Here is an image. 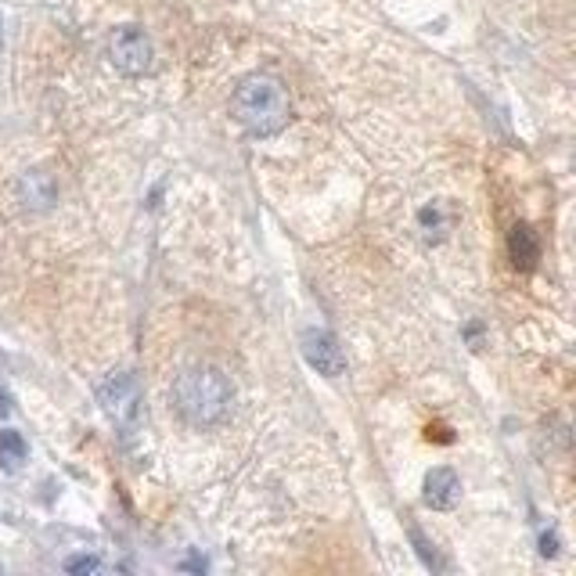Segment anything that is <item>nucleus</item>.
Instances as JSON below:
<instances>
[{
    "mask_svg": "<svg viewBox=\"0 0 576 576\" xmlns=\"http://www.w3.org/2000/svg\"><path fill=\"white\" fill-rule=\"evenodd\" d=\"M461 501V479L454 476V468H432L425 476V504L436 512H450Z\"/></svg>",
    "mask_w": 576,
    "mask_h": 576,
    "instance_id": "obj_6",
    "label": "nucleus"
},
{
    "mask_svg": "<svg viewBox=\"0 0 576 576\" xmlns=\"http://www.w3.org/2000/svg\"><path fill=\"white\" fill-rule=\"evenodd\" d=\"M411 540H414V544H418V555H422V562H425V566H440V562H436V551H432V544H429V540H425L422 537V533H418V530H411Z\"/></svg>",
    "mask_w": 576,
    "mask_h": 576,
    "instance_id": "obj_12",
    "label": "nucleus"
},
{
    "mask_svg": "<svg viewBox=\"0 0 576 576\" xmlns=\"http://www.w3.org/2000/svg\"><path fill=\"white\" fill-rule=\"evenodd\" d=\"M180 569H188V573H206V558L191 555V558H184V562H180Z\"/></svg>",
    "mask_w": 576,
    "mask_h": 576,
    "instance_id": "obj_13",
    "label": "nucleus"
},
{
    "mask_svg": "<svg viewBox=\"0 0 576 576\" xmlns=\"http://www.w3.org/2000/svg\"><path fill=\"white\" fill-rule=\"evenodd\" d=\"M508 256H512V263H515V267H522V270L537 267L540 242H537V234H533L526 224H515L512 234H508Z\"/></svg>",
    "mask_w": 576,
    "mask_h": 576,
    "instance_id": "obj_8",
    "label": "nucleus"
},
{
    "mask_svg": "<svg viewBox=\"0 0 576 576\" xmlns=\"http://www.w3.org/2000/svg\"><path fill=\"white\" fill-rule=\"evenodd\" d=\"M234 404L231 378L213 364H195V368L180 371L173 382V407L188 425L195 429H213L227 418Z\"/></svg>",
    "mask_w": 576,
    "mask_h": 576,
    "instance_id": "obj_1",
    "label": "nucleus"
},
{
    "mask_svg": "<svg viewBox=\"0 0 576 576\" xmlns=\"http://www.w3.org/2000/svg\"><path fill=\"white\" fill-rule=\"evenodd\" d=\"M0 414H8V396L0 393Z\"/></svg>",
    "mask_w": 576,
    "mask_h": 576,
    "instance_id": "obj_15",
    "label": "nucleus"
},
{
    "mask_svg": "<svg viewBox=\"0 0 576 576\" xmlns=\"http://www.w3.org/2000/svg\"><path fill=\"white\" fill-rule=\"evenodd\" d=\"M58 188H54V177L44 170H29L26 177L18 180V202L26 209H51Z\"/></svg>",
    "mask_w": 576,
    "mask_h": 576,
    "instance_id": "obj_7",
    "label": "nucleus"
},
{
    "mask_svg": "<svg viewBox=\"0 0 576 576\" xmlns=\"http://www.w3.org/2000/svg\"><path fill=\"white\" fill-rule=\"evenodd\" d=\"M555 551H558L555 533H544V537H540V555H555Z\"/></svg>",
    "mask_w": 576,
    "mask_h": 576,
    "instance_id": "obj_14",
    "label": "nucleus"
},
{
    "mask_svg": "<svg viewBox=\"0 0 576 576\" xmlns=\"http://www.w3.org/2000/svg\"><path fill=\"white\" fill-rule=\"evenodd\" d=\"M303 357L324 378H339L346 371V353H342L339 339L332 332H324V328L303 332Z\"/></svg>",
    "mask_w": 576,
    "mask_h": 576,
    "instance_id": "obj_5",
    "label": "nucleus"
},
{
    "mask_svg": "<svg viewBox=\"0 0 576 576\" xmlns=\"http://www.w3.org/2000/svg\"><path fill=\"white\" fill-rule=\"evenodd\" d=\"M62 569H65V573H72V576L98 573V569H101V558H98V555H72V558H65V562H62Z\"/></svg>",
    "mask_w": 576,
    "mask_h": 576,
    "instance_id": "obj_11",
    "label": "nucleus"
},
{
    "mask_svg": "<svg viewBox=\"0 0 576 576\" xmlns=\"http://www.w3.org/2000/svg\"><path fill=\"white\" fill-rule=\"evenodd\" d=\"M98 404L112 422L130 429V425L137 422V414H141V389H137V378L126 375V371L108 375L98 386Z\"/></svg>",
    "mask_w": 576,
    "mask_h": 576,
    "instance_id": "obj_4",
    "label": "nucleus"
},
{
    "mask_svg": "<svg viewBox=\"0 0 576 576\" xmlns=\"http://www.w3.org/2000/svg\"><path fill=\"white\" fill-rule=\"evenodd\" d=\"M231 112L252 137H274L281 134L288 126V119H292V101H288V90L278 76L252 72V76H245V80L234 87Z\"/></svg>",
    "mask_w": 576,
    "mask_h": 576,
    "instance_id": "obj_2",
    "label": "nucleus"
},
{
    "mask_svg": "<svg viewBox=\"0 0 576 576\" xmlns=\"http://www.w3.org/2000/svg\"><path fill=\"white\" fill-rule=\"evenodd\" d=\"M26 458H29V447H26V440H22V432H15V429L0 432V468L18 472Z\"/></svg>",
    "mask_w": 576,
    "mask_h": 576,
    "instance_id": "obj_10",
    "label": "nucleus"
},
{
    "mask_svg": "<svg viewBox=\"0 0 576 576\" xmlns=\"http://www.w3.org/2000/svg\"><path fill=\"white\" fill-rule=\"evenodd\" d=\"M450 224H454V216H450V209L443 202H432V206H425L418 213V231H422L425 242H443Z\"/></svg>",
    "mask_w": 576,
    "mask_h": 576,
    "instance_id": "obj_9",
    "label": "nucleus"
},
{
    "mask_svg": "<svg viewBox=\"0 0 576 576\" xmlns=\"http://www.w3.org/2000/svg\"><path fill=\"white\" fill-rule=\"evenodd\" d=\"M108 58L123 76H148L155 65V44L141 26H116L108 36Z\"/></svg>",
    "mask_w": 576,
    "mask_h": 576,
    "instance_id": "obj_3",
    "label": "nucleus"
}]
</instances>
